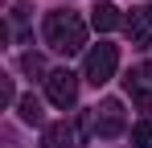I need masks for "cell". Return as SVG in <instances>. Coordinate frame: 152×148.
Returning <instances> with one entry per match:
<instances>
[{"label":"cell","instance_id":"cell-12","mask_svg":"<svg viewBox=\"0 0 152 148\" xmlns=\"http://www.w3.org/2000/svg\"><path fill=\"white\" fill-rule=\"evenodd\" d=\"M144 25H148V29H152V4H148V8H144Z\"/></svg>","mask_w":152,"mask_h":148},{"label":"cell","instance_id":"cell-10","mask_svg":"<svg viewBox=\"0 0 152 148\" xmlns=\"http://www.w3.org/2000/svg\"><path fill=\"white\" fill-rule=\"evenodd\" d=\"M0 99H4V103H21L17 91H12V78H0Z\"/></svg>","mask_w":152,"mask_h":148},{"label":"cell","instance_id":"cell-5","mask_svg":"<svg viewBox=\"0 0 152 148\" xmlns=\"http://www.w3.org/2000/svg\"><path fill=\"white\" fill-rule=\"evenodd\" d=\"M91 25H95L99 33H111L115 25H124V17H119V8H115V4H107V0H103V4H95V12H91Z\"/></svg>","mask_w":152,"mask_h":148},{"label":"cell","instance_id":"cell-2","mask_svg":"<svg viewBox=\"0 0 152 148\" xmlns=\"http://www.w3.org/2000/svg\"><path fill=\"white\" fill-rule=\"evenodd\" d=\"M115 66H119V45H107V41H99V45L86 53V82H95V86H103V82H111L115 78Z\"/></svg>","mask_w":152,"mask_h":148},{"label":"cell","instance_id":"cell-7","mask_svg":"<svg viewBox=\"0 0 152 148\" xmlns=\"http://www.w3.org/2000/svg\"><path fill=\"white\" fill-rule=\"evenodd\" d=\"M17 111H21V119H25V123H41V99H37V95H21Z\"/></svg>","mask_w":152,"mask_h":148},{"label":"cell","instance_id":"cell-1","mask_svg":"<svg viewBox=\"0 0 152 148\" xmlns=\"http://www.w3.org/2000/svg\"><path fill=\"white\" fill-rule=\"evenodd\" d=\"M45 41L53 49H62V53H78L86 45V25L74 12H50L45 17Z\"/></svg>","mask_w":152,"mask_h":148},{"label":"cell","instance_id":"cell-4","mask_svg":"<svg viewBox=\"0 0 152 148\" xmlns=\"http://www.w3.org/2000/svg\"><path fill=\"white\" fill-rule=\"evenodd\" d=\"M95 119H99V136H124V127H127V119H124V103L119 99H103L99 107H95Z\"/></svg>","mask_w":152,"mask_h":148},{"label":"cell","instance_id":"cell-11","mask_svg":"<svg viewBox=\"0 0 152 148\" xmlns=\"http://www.w3.org/2000/svg\"><path fill=\"white\" fill-rule=\"evenodd\" d=\"M136 107H140L144 119H148V111H152V91H136Z\"/></svg>","mask_w":152,"mask_h":148},{"label":"cell","instance_id":"cell-3","mask_svg":"<svg viewBox=\"0 0 152 148\" xmlns=\"http://www.w3.org/2000/svg\"><path fill=\"white\" fill-rule=\"evenodd\" d=\"M45 99H50L53 107H74V99H78V74L70 70H50L45 74Z\"/></svg>","mask_w":152,"mask_h":148},{"label":"cell","instance_id":"cell-9","mask_svg":"<svg viewBox=\"0 0 152 148\" xmlns=\"http://www.w3.org/2000/svg\"><path fill=\"white\" fill-rule=\"evenodd\" d=\"M21 66H25V74H45V62H41V53H25V58H21Z\"/></svg>","mask_w":152,"mask_h":148},{"label":"cell","instance_id":"cell-6","mask_svg":"<svg viewBox=\"0 0 152 148\" xmlns=\"http://www.w3.org/2000/svg\"><path fill=\"white\" fill-rule=\"evenodd\" d=\"M70 140H74V132L66 123H45V132H41V148H70Z\"/></svg>","mask_w":152,"mask_h":148},{"label":"cell","instance_id":"cell-8","mask_svg":"<svg viewBox=\"0 0 152 148\" xmlns=\"http://www.w3.org/2000/svg\"><path fill=\"white\" fill-rule=\"evenodd\" d=\"M132 148H152V119H140L132 127Z\"/></svg>","mask_w":152,"mask_h":148}]
</instances>
